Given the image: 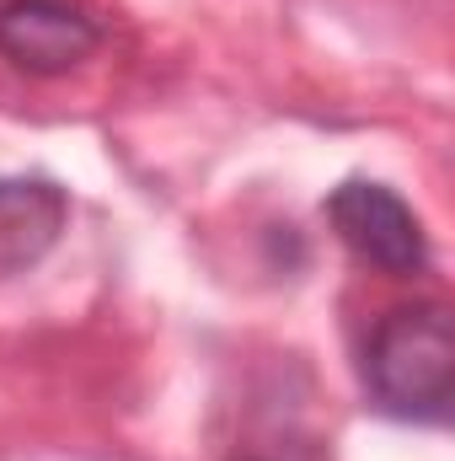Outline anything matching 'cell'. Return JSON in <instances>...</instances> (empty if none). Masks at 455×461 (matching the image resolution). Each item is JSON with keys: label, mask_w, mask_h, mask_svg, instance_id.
<instances>
[{"label": "cell", "mask_w": 455, "mask_h": 461, "mask_svg": "<svg viewBox=\"0 0 455 461\" xmlns=\"http://www.w3.org/2000/svg\"><path fill=\"white\" fill-rule=\"evenodd\" d=\"M103 49V22L81 0H0V54L27 76H65Z\"/></svg>", "instance_id": "obj_3"}, {"label": "cell", "mask_w": 455, "mask_h": 461, "mask_svg": "<svg viewBox=\"0 0 455 461\" xmlns=\"http://www.w3.org/2000/svg\"><path fill=\"white\" fill-rule=\"evenodd\" d=\"M327 221H333L338 241L359 263H370V268H380L391 279L424 274V263H429V236L418 226V215L386 183L348 177L327 199Z\"/></svg>", "instance_id": "obj_2"}, {"label": "cell", "mask_w": 455, "mask_h": 461, "mask_svg": "<svg viewBox=\"0 0 455 461\" xmlns=\"http://www.w3.org/2000/svg\"><path fill=\"white\" fill-rule=\"evenodd\" d=\"M364 386L391 419L440 424L455 402V322L440 301L397 306L364 348Z\"/></svg>", "instance_id": "obj_1"}, {"label": "cell", "mask_w": 455, "mask_h": 461, "mask_svg": "<svg viewBox=\"0 0 455 461\" xmlns=\"http://www.w3.org/2000/svg\"><path fill=\"white\" fill-rule=\"evenodd\" d=\"M65 221V194L49 183H0V268L32 263Z\"/></svg>", "instance_id": "obj_4"}]
</instances>
